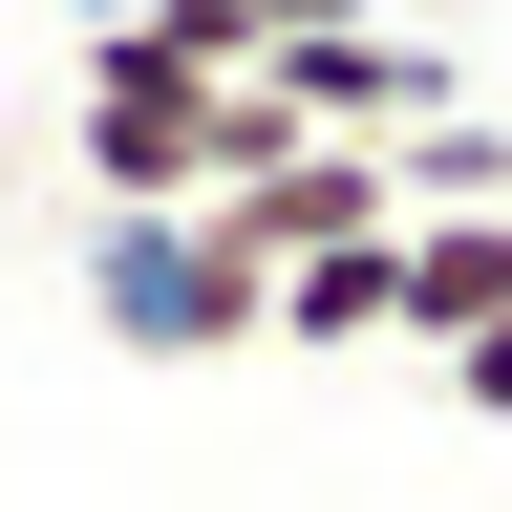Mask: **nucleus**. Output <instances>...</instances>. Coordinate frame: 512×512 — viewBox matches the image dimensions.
Returning a JSON list of instances; mask_svg holds the SVG:
<instances>
[{
    "mask_svg": "<svg viewBox=\"0 0 512 512\" xmlns=\"http://www.w3.org/2000/svg\"><path fill=\"white\" fill-rule=\"evenodd\" d=\"M86 320L128 363H235V342H278V278L214 214H86Z\"/></svg>",
    "mask_w": 512,
    "mask_h": 512,
    "instance_id": "obj_1",
    "label": "nucleus"
},
{
    "mask_svg": "<svg viewBox=\"0 0 512 512\" xmlns=\"http://www.w3.org/2000/svg\"><path fill=\"white\" fill-rule=\"evenodd\" d=\"M86 192L107 214H214V86L150 22H86Z\"/></svg>",
    "mask_w": 512,
    "mask_h": 512,
    "instance_id": "obj_2",
    "label": "nucleus"
},
{
    "mask_svg": "<svg viewBox=\"0 0 512 512\" xmlns=\"http://www.w3.org/2000/svg\"><path fill=\"white\" fill-rule=\"evenodd\" d=\"M256 86H278L299 128H342V150H406V128L448 107V43L384 22V0H342V22H278V43H256Z\"/></svg>",
    "mask_w": 512,
    "mask_h": 512,
    "instance_id": "obj_3",
    "label": "nucleus"
},
{
    "mask_svg": "<svg viewBox=\"0 0 512 512\" xmlns=\"http://www.w3.org/2000/svg\"><path fill=\"white\" fill-rule=\"evenodd\" d=\"M214 235L256 256V278H299V256H342V235H406V171H384V150H342V128H299L256 192H214Z\"/></svg>",
    "mask_w": 512,
    "mask_h": 512,
    "instance_id": "obj_4",
    "label": "nucleus"
},
{
    "mask_svg": "<svg viewBox=\"0 0 512 512\" xmlns=\"http://www.w3.org/2000/svg\"><path fill=\"white\" fill-rule=\"evenodd\" d=\"M384 278H406V342H427V363L491 342V320H512V192H491V214H406V256H384Z\"/></svg>",
    "mask_w": 512,
    "mask_h": 512,
    "instance_id": "obj_5",
    "label": "nucleus"
},
{
    "mask_svg": "<svg viewBox=\"0 0 512 512\" xmlns=\"http://www.w3.org/2000/svg\"><path fill=\"white\" fill-rule=\"evenodd\" d=\"M406 235H342V256H299L278 278V342H320V363H363V342H406V278H384Z\"/></svg>",
    "mask_w": 512,
    "mask_h": 512,
    "instance_id": "obj_6",
    "label": "nucleus"
},
{
    "mask_svg": "<svg viewBox=\"0 0 512 512\" xmlns=\"http://www.w3.org/2000/svg\"><path fill=\"white\" fill-rule=\"evenodd\" d=\"M384 171H406V214H491V192H512V128H491V107H427Z\"/></svg>",
    "mask_w": 512,
    "mask_h": 512,
    "instance_id": "obj_7",
    "label": "nucleus"
},
{
    "mask_svg": "<svg viewBox=\"0 0 512 512\" xmlns=\"http://www.w3.org/2000/svg\"><path fill=\"white\" fill-rule=\"evenodd\" d=\"M128 22H150V43L192 64V86H235V64H256V43H278V0H128Z\"/></svg>",
    "mask_w": 512,
    "mask_h": 512,
    "instance_id": "obj_8",
    "label": "nucleus"
},
{
    "mask_svg": "<svg viewBox=\"0 0 512 512\" xmlns=\"http://www.w3.org/2000/svg\"><path fill=\"white\" fill-rule=\"evenodd\" d=\"M448 406H470V427H512V320H491V342H448Z\"/></svg>",
    "mask_w": 512,
    "mask_h": 512,
    "instance_id": "obj_9",
    "label": "nucleus"
},
{
    "mask_svg": "<svg viewBox=\"0 0 512 512\" xmlns=\"http://www.w3.org/2000/svg\"><path fill=\"white\" fill-rule=\"evenodd\" d=\"M86 22H128V0H86Z\"/></svg>",
    "mask_w": 512,
    "mask_h": 512,
    "instance_id": "obj_10",
    "label": "nucleus"
}]
</instances>
